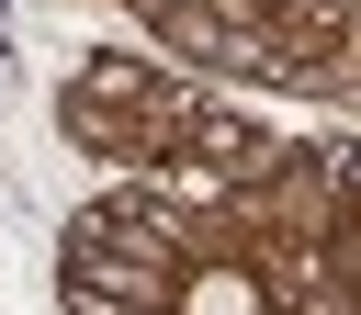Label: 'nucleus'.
Masks as SVG:
<instances>
[{
  "instance_id": "obj_1",
  "label": "nucleus",
  "mask_w": 361,
  "mask_h": 315,
  "mask_svg": "<svg viewBox=\"0 0 361 315\" xmlns=\"http://www.w3.org/2000/svg\"><path fill=\"white\" fill-rule=\"evenodd\" d=\"M192 315H259V281L248 270H203L192 281Z\"/></svg>"
}]
</instances>
